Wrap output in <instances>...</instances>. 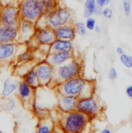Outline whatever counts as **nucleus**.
<instances>
[{"label": "nucleus", "mask_w": 132, "mask_h": 133, "mask_svg": "<svg viewBox=\"0 0 132 133\" xmlns=\"http://www.w3.org/2000/svg\"><path fill=\"white\" fill-rule=\"evenodd\" d=\"M44 7V14H48L59 6L58 0H40Z\"/></svg>", "instance_id": "nucleus-25"}, {"label": "nucleus", "mask_w": 132, "mask_h": 133, "mask_svg": "<svg viewBox=\"0 0 132 133\" xmlns=\"http://www.w3.org/2000/svg\"><path fill=\"white\" fill-rule=\"evenodd\" d=\"M83 62L80 58L74 56L67 62L54 68V87L69 79L75 76H82ZM53 87V88H54Z\"/></svg>", "instance_id": "nucleus-3"}, {"label": "nucleus", "mask_w": 132, "mask_h": 133, "mask_svg": "<svg viewBox=\"0 0 132 133\" xmlns=\"http://www.w3.org/2000/svg\"><path fill=\"white\" fill-rule=\"evenodd\" d=\"M76 110L86 115L92 121L102 115L103 106L100 99L94 94L89 97L79 98Z\"/></svg>", "instance_id": "nucleus-5"}, {"label": "nucleus", "mask_w": 132, "mask_h": 133, "mask_svg": "<svg viewBox=\"0 0 132 133\" xmlns=\"http://www.w3.org/2000/svg\"><path fill=\"white\" fill-rule=\"evenodd\" d=\"M112 0H96L97 6H100L101 8H104L107 5H108Z\"/></svg>", "instance_id": "nucleus-32"}, {"label": "nucleus", "mask_w": 132, "mask_h": 133, "mask_svg": "<svg viewBox=\"0 0 132 133\" xmlns=\"http://www.w3.org/2000/svg\"><path fill=\"white\" fill-rule=\"evenodd\" d=\"M1 96H2V95H1V93H0V97H1Z\"/></svg>", "instance_id": "nucleus-42"}, {"label": "nucleus", "mask_w": 132, "mask_h": 133, "mask_svg": "<svg viewBox=\"0 0 132 133\" xmlns=\"http://www.w3.org/2000/svg\"><path fill=\"white\" fill-rule=\"evenodd\" d=\"M46 26L55 29L63 25L73 23L75 22V15L73 11L66 7L59 5L54 11L44 16Z\"/></svg>", "instance_id": "nucleus-4"}, {"label": "nucleus", "mask_w": 132, "mask_h": 133, "mask_svg": "<svg viewBox=\"0 0 132 133\" xmlns=\"http://www.w3.org/2000/svg\"><path fill=\"white\" fill-rule=\"evenodd\" d=\"M116 51H117V53L119 55H122V54L124 53V48H123L122 47H117V48H116Z\"/></svg>", "instance_id": "nucleus-37"}, {"label": "nucleus", "mask_w": 132, "mask_h": 133, "mask_svg": "<svg viewBox=\"0 0 132 133\" xmlns=\"http://www.w3.org/2000/svg\"><path fill=\"white\" fill-rule=\"evenodd\" d=\"M0 133H4V132H2V130L0 129Z\"/></svg>", "instance_id": "nucleus-41"}, {"label": "nucleus", "mask_w": 132, "mask_h": 133, "mask_svg": "<svg viewBox=\"0 0 132 133\" xmlns=\"http://www.w3.org/2000/svg\"><path fill=\"white\" fill-rule=\"evenodd\" d=\"M58 125L65 132L83 133L91 120L86 115L75 110L67 113L60 112Z\"/></svg>", "instance_id": "nucleus-2"}, {"label": "nucleus", "mask_w": 132, "mask_h": 133, "mask_svg": "<svg viewBox=\"0 0 132 133\" xmlns=\"http://www.w3.org/2000/svg\"><path fill=\"white\" fill-rule=\"evenodd\" d=\"M36 91L37 90L32 88L22 79H20L16 94L17 99L23 108L30 110L31 105L36 98Z\"/></svg>", "instance_id": "nucleus-10"}, {"label": "nucleus", "mask_w": 132, "mask_h": 133, "mask_svg": "<svg viewBox=\"0 0 132 133\" xmlns=\"http://www.w3.org/2000/svg\"><path fill=\"white\" fill-rule=\"evenodd\" d=\"M51 133H65V131H63L58 125H55V127L54 128Z\"/></svg>", "instance_id": "nucleus-35"}, {"label": "nucleus", "mask_w": 132, "mask_h": 133, "mask_svg": "<svg viewBox=\"0 0 132 133\" xmlns=\"http://www.w3.org/2000/svg\"><path fill=\"white\" fill-rule=\"evenodd\" d=\"M33 62H36L34 52L33 50L26 48L17 55L15 62H16L17 65H19V64L29 63Z\"/></svg>", "instance_id": "nucleus-22"}, {"label": "nucleus", "mask_w": 132, "mask_h": 133, "mask_svg": "<svg viewBox=\"0 0 132 133\" xmlns=\"http://www.w3.org/2000/svg\"><path fill=\"white\" fill-rule=\"evenodd\" d=\"M120 62L127 69H132V56L131 55L124 53L120 55Z\"/></svg>", "instance_id": "nucleus-27"}, {"label": "nucleus", "mask_w": 132, "mask_h": 133, "mask_svg": "<svg viewBox=\"0 0 132 133\" xmlns=\"http://www.w3.org/2000/svg\"><path fill=\"white\" fill-rule=\"evenodd\" d=\"M96 34H100V32H101V30H102V29H101V26H100V25H96L95 26V27H94V30H93Z\"/></svg>", "instance_id": "nucleus-38"}, {"label": "nucleus", "mask_w": 132, "mask_h": 133, "mask_svg": "<svg viewBox=\"0 0 132 133\" xmlns=\"http://www.w3.org/2000/svg\"><path fill=\"white\" fill-rule=\"evenodd\" d=\"M18 7L20 16L33 22H37L44 15V7L40 0H19Z\"/></svg>", "instance_id": "nucleus-6"}, {"label": "nucleus", "mask_w": 132, "mask_h": 133, "mask_svg": "<svg viewBox=\"0 0 132 133\" xmlns=\"http://www.w3.org/2000/svg\"><path fill=\"white\" fill-rule=\"evenodd\" d=\"M85 25L87 28L88 30L89 31H93L94 30L95 26L96 25V20L93 16H90L86 19V21L84 22Z\"/></svg>", "instance_id": "nucleus-28"}, {"label": "nucleus", "mask_w": 132, "mask_h": 133, "mask_svg": "<svg viewBox=\"0 0 132 133\" xmlns=\"http://www.w3.org/2000/svg\"><path fill=\"white\" fill-rule=\"evenodd\" d=\"M40 87H54V68L45 59L39 61L35 65Z\"/></svg>", "instance_id": "nucleus-7"}, {"label": "nucleus", "mask_w": 132, "mask_h": 133, "mask_svg": "<svg viewBox=\"0 0 132 133\" xmlns=\"http://www.w3.org/2000/svg\"><path fill=\"white\" fill-rule=\"evenodd\" d=\"M54 89L57 94L80 98L94 95L96 84L94 81L88 79L82 76H79L56 85Z\"/></svg>", "instance_id": "nucleus-1"}, {"label": "nucleus", "mask_w": 132, "mask_h": 133, "mask_svg": "<svg viewBox=\"0 0 132 133\" xmlns=\"http://www.w3.org/2000/svg\"><path fill=\"white\" fill-rule=\"evenodd\" d=\"M122 5L125 16H129L131 14V0H122Z\"/></svg>", "instance_id": "nucleus-29"}, {"label": "nucleus", "mask_w": 132, "mask_h": 133, "mask_svg": "<svg viewBox=\"0 0 132 133\" xmlns=\"http://www.w3.org/2000/svg\"><path fill=\"white\" fill-rule=\"evenodd\" d=\"M74 56H75V52H66V51L49 52L47 55L45 60L51 65L55 68L67 62Z\"/></svg>", "instance_id": "nucleus-14"}, {"label": "nucleus", "mask_w": 132, "mask_h": 133, "mask_svg": "<svg viewBox=\"0 0 132 133\" xmlns=\"http://www.w3.org/2000/svg\"><path fill=\"white\" fill-rule=\"evenodd\" d=\"M103 13V8L100 7V6H96L94 11V15L96 16H102Z\"/></svg>", "instance_id": "nucleus-34"}, {"label": "nucleus", "mask_w": 132, "mask_h": 133, "mask_svg": "<svg viewBox=\"0 0 132 133\" xmlns=\"http://www.w3.org/2000/svg\"><path fill=\"white\" fill-rule=\"evenodd\" d=\"M73 23L63 25L61 26H59L58 28L54 29L55 37L57 39L74 41L77 35H76Z\"/></svg>", "instance_id": "nucleus-17"}, {"label": "nucleus", "mask_w": 132, "mask_h": 133, "mask_svg": "<svg viewBox=\"0 0 132 133\" xmlns=\"http://www.w3.org/2000/svg\"><path fill=\"white\" fill-rule=\"evenodd\" d=\"M65 133H74V132H65Z\"/></svg>", "instance_id": "nucleus-40"}, {"label": "nucleus", "mask_w": 132, "mask_h": 133, "mask_svg": "<svg viewBox=\"0 0 132 133\" xmlns=\"http://www.w3.org/2000/svg\"><path fill=\"white\" fill-rule=\"evenodd\" d=\"M4 104H3V108L5 109V111L7 112H13L16 111L19 106V100L17 97H9L7 98H5Z\"/></svg>", "instance_id": "nucleus-24"}, {"label": "nucleus", "mask_w": 132, "mask_h": 133, "mask_svg": "<svg viewBox=\"0 0 132 133\" xmlns=\"http://www.w3.org/2000/svg\"><path fill=\"white\" fill-rule=\"evenodd\" d=\"M125 93H126V95L128 97V98L132 100V85H129L127 87L125 90Z\"/></svg>", "instance_id": "nucleus-33"}, {"label": "nucleus", "mask_w": 132, "mask_h": 133, "mask_svg": "<svg viewBox=\"0 0 132 133\" xmlns=\"http://www.w3.org/2000/svg\"><path fill=\"white\" fill-rule=\"evenodd\" d=\"M102 16H103V17L107 19H110L114 16V11H113V9L111 8L106 6V7L103 8Z\"/></svg>", "instance_id": "nucleus-30"}, {"label": "nucleus", "mask_w": 132, "mask_h": 133, "mask_svg": "<svg viewBox=\"0 0 132 133\" xmlns=\"http://www.w3.org/2000/svg\"><path fill=\"white\" fill-rule=\"evenodd\" d=\"M66 51L75 52V44L73 41L55 39L54 41L49 47V52Z\"/></svg>", "instance_id": "nucleus-18"}, {"label": "nucleus", "mask_w": 132, "mask_h": 133, "mask_svg": "<svg viewBox=\"0 0 132 133\" xmlns=\"http://www.w3.org/2000/svg\"><path fill=\"white\" fill-rule=\"evenodd\" d=\"M73 25H74V28H75L76 35H79V37H85L87 34L88 30H87L84 22H82V21L74 22Z\"/></svg>", "instance_id": "nucleus-26"}, {"label": "nucleus", "mask_w": 132, "mask_h": 133, "mask_svg": "<svg viewBox=\"0 0 132 133\" xmlns=\"http://www.w3.org/2000/svg\"><path fill=\"white\" fill-rule=\"evenodd\" d=\"M83 5V16L84 18H88L94 15V11L97 6L96 0H84Z\"/></svg>", "instance_id": "nucleus-23"}, {"label": "nucleus", "mask_w": 132, "mask_h": 133, "mask_svg": "<svg viewBox=\"0 0 132 133\" xmlns=\"http://www.w3.org/2000/svg\"><path fill=\"white\" fill-rule=\"evenodd\" d=\"M21 79L23 80H24L26 83H28L34 90H37L40 87V84H39L38 77H37V71H36L35 66H33L31 69H30L21 77Z\"/></svg>", "instance_id": "nucleus-20"}, {"label": "nucleus", "mask_w": 132, "mask_h": 133, "mask_svg": "<svg viewBox=\"0 0 132 133\" xmlns=\"http://www.w3.org/2000/svg\"><path fill=\"white\" fill-rule=\"evenodd\" d=\"M21 19L17 3H7L0 9V24L17 26Z\"/></svg>", "instance_id": "nucleus-8"}, {"label": "nucleus", "mask_w": 132, "mask_h": 133, "mask_svg": "<svg viewBox=\"0 0 132 133\" xmlns=\"http://www.w3.org/2000/svg\"><path fill=\"white\" fill-rule=\"evenodd\" d=\"M17 28L19 31V43L25 44L34 35L37 25L35 22L21 18Z\"/></svg>", "instance_id": "nucleus-12"}, {"label": "nucleus", "mask_w": 132, "mask_h": 133, "mask_svg": "<svg viewBox=\"0 0 132 133\" xmlns=\"http://www.w3.org/2000/svg\"><path fill=\"white\" fill-rule=\"evenodd\" d=\"M20 79H21L18 76H9L5 78L2 83V90L1 92L2 97L7 98L16 94Z\"/></svg>", "instance_id": "nucleus-16"}, {"label": "nucleus", "mask_w": 132, "mask_h": 133, "mask_svg": "<svg viewBox=\"0 0 132 133\" xmlns=\"http://www.w3.org/2000/svg\"><path fill=\"white\" fill-rule=\"evenodd\" d=\"M79 3H82L84 2V0H76Z\"/></svg>", "instance_id": "nucleus-39"}, {"label": "nucleus", "mask_w": 132, "mask_h": 133, "mask_svg": "<svg viewBox=\"0 0 132 133\" xmlns=\"http://www.w3.org/2000/svg\"><path fill=\"white\" fill-rule=\"evenodd\" d=\"M23 44L18 42L0 43V67L7 66L16 62Z\"/></svg>", "instance_id": "nucleus-9"}, {"label": "nucleus", "mask_w": 132, "mask_h": 133, "mask_svg": "<svg viewBox=\"0 0 132 133\" xmlns=\"http://www.w3.org/2000/svg\"><path fill=\"white\" fill-rule=\"evenodd\" d=\"M100 133H114V132L110 128L106 127V128H103V129H101Z\"/></svg>", "instance_id": "nucleus-36"}, {"label": "nucleus", "mask_w": 132, "mask_h": 133, "mask_svg": "<svg viewBox=\"0 0 132 133\" xmlns=\"http://www.w3.org/2000/svg\"><path fill=\"white\" fill-rule=\"evenodd\" d=\"M32 39L37 47H50L56 37L54 29L44 26L42 27H37Z\"/></svg>", "instance_id": "nucleus-11"}, {"label": "nucleus", "mask_w": 132, "mask_h": 133, "mask_svg": "<svg viewBox=\"0 0 132 133\" xmlns=\"http://www.w3.org/2000/svg\"><path fill=\"white\" fill-rule=\"evenodd\" d=\"M55 125L56 124L51 116L45 119L40 120L38 121L35 133H51Z\"/></svg>", "instance_id": "nucleus-21"}, {"label": "nucleus", "mask_w": 132, "mask_h": 133, "mask_svg": "<svg viewBox=\"0 0 132 133\" xmlns=\"http://www.w3.org/2000/svg\"><path fill=\"white\" fill-rule=\"evenodd\" d=\"M78 99L79 98L74 96L56 93V105L58 111L59 112L67 113L76 110Z\"/></svg>", "instance_id": "nucleus-13"}, {"label": "nucleus", "mask_w": 132, "mask_h": 133, "mask_svg": "<svg viewBox=\"0 0 132 133\" xmlns=\"http://www.w3.org/2000/svg\"><path fill=\"white\" fill-rule=\"evenodd\" d=\"M30 110H31L32 113L33 114V115L38 119V121L45 119L51 116L50 110L48 108H45L44 106H43L41 104H40L36 100H34V101L33 102Z\"/></svg>", "instance_id": "nucleus-19"}, {"label": "nucleus", "mask_w": 132, "mask_h": 133, "mask_svg": "<svg viewBox=\"0 0 132 133\" xmlns=\"http://www.w3.org/2000/svg\"><path fill=\"white\" fill-rule=\"evenodd\" d=\"M118 76V73H117V71L115 68L112 67L109 69L108 71V78L111 80V81H114L117 79Z\"/></svg>", "instance_id": "nucleus-31"}, {"label": "nucleus", "mask_w": 132, "mask_h": 133, "mask_svg": "<svg viewBox=\"0 0 132 133\" xmlns=\"http://www.w3.org/2000/svg\"><path fill=\"white\" fill-rule=\"evenodd\" d=\"M19 43V31L17 26H9L0 24V43Z\"/></svg>", "instance_id": "nucleus-15"}]
</instances>
